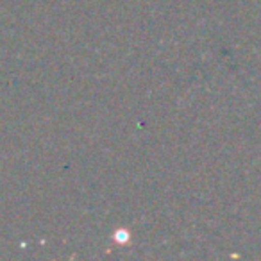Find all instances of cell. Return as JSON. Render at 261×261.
I'll list each match as a JSON object with an SVG mask.
<instances>
[{"instance_id":"1","label":"cell","mask_w":261,"mask_h":261,"mask_svg":"<svg viewBox=\"0 0 261 261\" xmlns=\"http://www.w3.org/2000/svg\"><path fill=\"white\" fill-rule=\"evenodd\" d=\"M113 238H115L116 243H127V242H129V238H130V234H129V231H127V229H116L115 234H113Z\"/></svg>"}]
</instances>
